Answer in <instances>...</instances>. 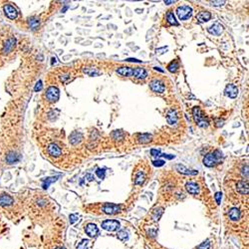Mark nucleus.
Returning a JSON list of instances; mask_svg holds the SVG:
<instances>
[{"instance_id": "8", "label": "nucleus", "mask_w": 249, "mask_h": 249, "mask_svg": "<svg viewBox=\"0 0 249 249\" xmlns=\"http://www.w3.org/2000/svg\"><path fill=\"white\" fill-rule=\"evenodd\" d=\"M224 94H225L227 97H229L231 99H235L238 95V89L237 87L234 86L233 84H228L226 86L225 90H224Z\"/></svg>"}, {"instance_id": "37", "label": "nucleus", "mask_w": 249, "mask_h": 249, "mask_svg": "<svg viewBox=\"0 0 249 249\" xmlns=\"http://www.w3.org/2000/svg\"><path fill=\"white\" fill-rule=\"evenodd\" d=\"M214 197H215V200H216V202H217V204H220V202H221V198H222L221 192H216Z\"/></svg>"}, {"instance_id": "28", "label": "nucleus", "mask_w": 249, "mask_h": 249, "mask_svg": "<svg viewBox=\"0 0 249 249\" xmlns=\"http://www.w3.org/2000/svg\"><path fill=\"white\" fill-rule=\"evenodd\" d=\"M29 25L32 30L38 29L39 27V20L37 18H30L29 19Z\"/></svg>"}, {"instance_id": "51", "label": "nucleus", "mask_w": 249, "mask_h": 249, "mask_svg": "<svg viewBox=\"0 0 249 249\" xmlns=\"http://www.w3.org/2000/svg\"><path fill=\"white\" fill-rule=\"evenodd\" d=\"M155 70H159V72H163V70H162V69H159V68H158V67H155Z\"/></svg>"}, {"instance_id": "46", "label": "nucleus", "mask_w": 249, "mask_h": 249, "mask_svg": "<svg viewBox=\"0 0 249 249\" xmlns=\"http://www.w3.org/2000/svg\"><path fill=\"white\" fill-rule=\"evenodd\" d=\"M222 126H223V121L217 120V121H216V127H222Z\"/></svg>"}, {"instance_id": "18", "label": "nucleus", "mask_w": 249, "mask_h": 249, "mask_svg": "<svg viewBox=\"0 0 249 249\" xmlns=\"http://www.w3.org/2000/svg\"><path fill=\"white\" fill-rule=\"evenodd\" d=\"M228 215H229V218L232 221H237V220H239L240 217H241V212H240V210L237 207H233L228 212Z\"/></svg>"}, {"instance_id": "24", "label": "nucleus", "mask_w": 249, "mask_h": 249, "mask_svg": "<svg viewBox=\"0 0 249 249\" xmlns=\"http://www.w3.org/2000/svg\"><path fill=\"white\" fill-rule=\"evenodd\" d=\"M117 73L122 75V76H126V77H128V76H132V68L131 67H121L117 69Z\"/></svg>"}, {"instance_id": "21", "label": "nucleus", "mask_w": 249, "mask_h": 249, "mask_svg": "<svg viewBox=\"0 0 249 249\" xmlns=\"http://www.w3.org/2000/svg\"><path fill=\"white\" fill-rule=\"evenodd\" d=\"M83 139L82 134L79 132H73L70 136V143L72 144H77L81 142V140Z\"/></svg>"}, {"instance_id": "12", "label": "nucleus", "mask_w": 249, "mask_h": 249, "mask_svg": "<svg viewBox=\"0 0 249 249\" xmlns=\"http://www.w3.org/2000/svg\"><path fill=\"white\" fill-rule=\"evenodd\" d=\"M236 190L239 192L240 194H248L249 188H248V182H245V180H240V182H237L236 184Z\"/></svg>"}, {"instance_id": "22", "label": "nucleus", "mask_w": 249, "mask_h": 249, "mask_svg": "<svg viewBox=\"0 0 249 249\" xmlns=\"http://www.w3.org/2000/svg\"><path fill=\"white\" fill-rule=\"evenodd\" d=\"M167 121L168 124H176V122H178V115H176V112L174 110H170L167 113Z\"/></svg>"}, {"instance_id": "52", "label": "nucleus", "mask_w": 249, "mask_h": 249, "mask_svg": "<svg viewBox=\"0 0 249 249\" xmlns=\"http://www.w3.org/2000/svg\"><path fill=\"white\" fill-rule=\"evenodd\" d=\"M56 249H64V248H62V247H58V248H56Z\"/></svg>"}, {"instance_id": "41", "label": "nucleus", "mask_w": 249, "mask_h": 249, "mask_svg": "<svg viewBox=\"0 0 249 249\" xmlns=\"http://www.w3.org/2000/svg\"><path fill=\"white\" fill-rule=\"evenodd\" d=\"M151 155L152 156H159L160 155V151L155 150V148H151Z\"/></svg>"}, {"instance_id": "4", "label": "nucleus", "mask_w": 249, "mask_h": 249, "mask_svg": "<svg viewBox=\"0 0 249 249\" xmlns=\"http://www.w3.org/2000/svg\"><path fill=\"white\" fill-rule=\"evenodd\" d=\"M59 96H60V92L57 87L48 88V90L46 92V98L48 99V101H50L52 103L57 102L59 100Z\"/></svg>"}, {"instance_id": "39", "label": "nucleus", "mask_w": 249, "mask_h": 249, "mask_svg": "<svg viewBox=\"0 0 249 249\" xmlns=\"http://www.w3.org/2000/svg\"><path fill=\"white\" fill-rule=\"evenodd\" d=\"M78 218H79L78 214H70V222H71L72 224L75 223L76 221H77Z\"/></svg>"}, {"instance_id": "32", "label": "nucleus", "mask_w": 249, "mask_h": 249, "mask_svg": "<svg viewBox=\"0 0 249 249\" xmlns=\"http://www.w3.org/2000/svg\"><path fill=\"white\" fill-rule=\"evenodd\" d=\"M163 213V208H158V209H155L154 211V213H152V218L155 220H159Z\"/></svg>"}, {"instance_id": "43", "label": "nucleus", "mask_w": 249, "mask_h": 249, "mask_svg": "<svg viewBox=\"0 0 249 249\" xmlns=\"http://www.w3.org/2000/svg\"><path fill=\"white\" fill-rule=\"evenodd\" d=\"M42 89V82L41 81H39L37 84H36V86H35V88H34V90H35V92H38V91H40Z\"/></svg>"}, {"instance_id": "7", "label": "nucleus", "mask_w": 249, "mask_h": 249, "mask_svg": "<svg viewBox=\"0 0 249 249\" xmlns=\"http://www.w3.org/2000/svg\"><path fill=\"white\" fill-rule=\"evenodd\" d=\"M120 210H121V207L115 203H106L103 206V211L106 214H115L118 213Z\"/></svg>"}, {"instance_id": "15", "label": "nucleus", "mask_w": 249, "mask_h": 249, "mask_svg": "<svg viewBox=\"0 0 249 249\" xmlns=\"http://www.w3.org/2000/svg\"><path fill=\"white\" fill-rule=\"evenodd\" d=\"M175 168H176V170L180 172V174H186V175H196L198 174L197 170H188V168H186L184 166H182V164H176Z\"/></svg>"}, {"instance_id": "33", "label": "nucleus", "mask_w": 249, "mask_h": 249, "mask_svg": "<svg viewBox=\"0 0 249 249\" xmlns=\"http://www.w3.org/2000/svg\"><path fill=\"white\" fill-rule=\"evenodd\" d=\"M57 178H58V176H55V178H46L45 180H44V183L43 184V187L45 188V190H47L48 188V186H50V183H52L53 182H56V180H57Z\"/></svg>"}, {"instance_id": "49", "label": "nucleus", "mask_w": 249, "mask_h": 249, "mask_svg": "<svg viewBox=\"0 0 249 249\" xmlns=\"http://www.w3.org/2000/svg\"><path fill=\"white\" fill-rule=\"evenodd\" d=\"M164 3H166V4H167V5H168V4L174 3V1H172V0H170V1H167V0H166V1H164Z\"/></svg>"}, {"instance_id": "35", "label": "nucleus", "mask_w": 249, "mask_h": 249, "mask_svg": "<svg viewBox=\"0 0 249 249\" xmlns=\"http://www.w3.org/2000/svg\"><path fill=\"white\" fill-rule=\"evenodd\" d=\"M96 174L99 176V178L104 179V178H105V174H106V170H105V168H97V170H96Z\"/></svg>"}, {"instance_id": "1", "label": "nucleus", "mask_w": 249, "mask_h": 249, "mask_svg": "<svg viewBox=\"0 0 249 249\" xmlns=\"http://www.w3.org/2000/svg\"><path fill=\"white\" fill-rule=\"evenodd\" d=\"M221 159H222V152L218 150H216L204 156L203 164L205 167H214L216 163H218L220 160H221Z\"/></svg>"}, {"instance_id": "11", "label": "nucleus", "mask_w": 249, "mask_h": 249, "mask_svg": "<svg viewBox=\"0 0 249 249\" xmlns=\"http://www.w3.org/2000/svg\"><path fill=\"white\" fill-rule=\"evenodd\" d=\"M14 203V198L9 194H1L0 195V205L3 207L10 206Z\"/></svg>"}, {"instance_id": "48", "label": "nucleus", "mask_w": 249, "mask_h": 249, "mask_svg": "<svg viewBox=\"0 0 249 249\" xmlns=\"http://www.w3.org/2000/svg\"><path fill=\"white\" fill-rule=\"evenodd\" d=\"M86 178H89L88 180H90V182H92V180L94 179V178H93V176H92L91 174H87V175H86Z\"/></svg>"}, {"instance_id": "5", "label": "nucleus", "mask_w": 249, "mask_h": 249, "mask_svg": "<svg viewBox=\"0 0 249 249\" xmlns=\"http://www.w3.org/2000/svg\"><path fill=\"white\" fill-rule=\"evenodd\" d=\"M102 227L107 231H115L119 229L120 222L117 220H105L102 223Z\"/></svg>"}, {"instance_id": "17", "label": "nucleus", "mask_w": 249, "mask_h": 249, "mask_svg": "<svg viewBox=\"0 0 249 249\" xmlns=\"http://www.w3.org/2000/svg\"><path fill=\"white\" fill-rule=\"evenodd\" d=\"M186 188L187 192H190V194H197L199 192V186L197 183L195 182H186Z\"/></svg>"}, {"instance_id": "13", "label": "nucleus", "mask_w": 249, "mask_h": 249, "mask_svg": "<svg viewBox=\"0 0 249 249\" xmlns=\"http://www.w3.org/2000/svg\"><path fill=\"white\" fill-rule=\"evenodd\" d=\"M207 31L209 32L210 34L212 35H216V36H218L222 33V31H223V27L221 24H219V23H214V24H212V25L210 27H208L207 28Z\"/></svg>"}, {"instance_id": "23", "label": "nucleus", "mask_w": 249, "mask_h": 249, "mask_svg": "<svg viewBox=\"0 0 249 249\" xmlns=\"http://www.w3.org/2000/svg\"><path fill=\"white\" fill-rule=\"evenodd\" d=\"M15 42H16L15 38H9V39H8L6 41V43H5V45H4V49H3L4 53H9V52L14 48Z\"/></svg>"}, {"instance_id": "20", "label": "nucleus", "mask_w": 249, "mask_h": 249, "mask_svg": "<svg viewBox=\"0 0 249 249\" xmlns=\"http://www.w3.org/2000/svg\"><path fill=\"white\" fill-rule=\"evenodd\" d=\"M147 71L143 69V68H135V69H132V76L136 78H139V79H144L147 77Z\"/></svg>"}, {"instance_id": "9", "label": "nucleus", "mask_w": 249, "mask_h": 249, "mask_svg": "<svg viewBox=\"0 0 249 249\" xmlns=\"http://www.w3.org/2000/svg\"><path fill=\"white\" fill-rule=\"evenodd\" d=\"M150 87H151V89L154 91V92H155V93H159V94L163 93L164 89H166V87H164L163 83L159 81V80H154L152 82H151Z\"/></svg>"}, {"instance_id": "36", "label": "nucleus", "mask_w": 249, "mask_h": 249, "mask_svg": "<svg viewBox=\"0 0 249 249\" xmlns=\"http://www.w3.org/2000/svg\"><path fill=\"white\" fill-rule=\"evenodd\" d=\"M209 247H210V243L208 240H206V241H204L200 244V245H198L196 249H209Z\"/></svg>"}, {"instance_id": "29", "label": "nucleus", "mask_w": 249, "mask_h": 249, "mask_svg": "<svg viewBox=\"0 0 249 249\" xmlns=\"http://www.w3.org/2000/svg\"><path fill=\"white\" fill-rule=\"evenodd\" d=\"M178 67H179V65H178V61H172L170 65L167 66V70L171 72V73H174V72H176V70L178 69Z\"/></svg>"}, {"instance_id": "6", "label": "nucleus", "mask_w": 249, "mask_h": 249, "mask_svg": "<svg viewBox=\"0 0 249 249\" xmlns=\"http://www.w3.org/2000/svg\"><path fill=\"white\" fill-rule=\"evenodd\" d=\"M3 9H4V13H5V15L9 19L14 20L18 16V12L16 10V8L13 5H11V4H7V5L3 7Z\"/></svg>"}, {"instance_id": "14", "label": "nucleus", "mask_w": 249, "mask_h": 249, "mask_svg": "<svg viewBox=\"0 0 249 249\" xmlns=\"http://www.w3.org/2000/svg\"><path fill=\"white\" fill-rule=\"evenodd\" d=\"M85 231H86V233L90 236V237H95V236L99 233L98 227L94 223H89V224H88V225L86 226V228H85Z\"/></svg>"}, {"instance_id": "19", "label": "nucleus", "mask_w": 249, "mask_h": 249, "mask_svg": "<svg viewBox=\"0 0 249 249\" xmlns=\"http://www.w3.org/2000/svg\"><path fill=\"white\" fill-rule=\"evenodd\" d=\"M146 174L143 171V170H139L136 172V175H135V183L138 184V186H142V184L144 182V180H146Z\"/></svg>"}, {"instance_id": "47", "label": "nucleus", "mask_w": 249, "mask_h": 249, "mask_svg": "<svg viewBox=\"0 0 249 249\" xmlns=\"http://www.w3.org/2000/svg\"><path fill=\"white\" fill-rule=\"evenodd\" d=\"M68 78H69V76H68V75H64V76H62V77H61V80H62L63 82H66Z\"/></svg>"}, {"instance_id": "50", "label": "nucleus", "mask_w": 249, "mask_h": 249, "mask_svg": "<svg viewBox=\"0 0 249 249\" xmlns=\"http://www.w3.org/2000/svg\"><path fill=\"white\" fill-rule=\"evenodd\" d=\"M67 9H68V6H66V7H64V8H63V10H62V12H65V11H66Z\"/></svg>"}, {"instance_id": "10", "label": "nucleus", "mask_w": 249, "mask_h": 249, "mask_svg": "<svg viewBox=\"0 0 249 249\" xmlns=\"http://www.w3.org/2000/svg\"><path fill=\"white\" fill-rule=\"evenodd\" d=\"M48 152H49L50 155L54 156V158H58V156L61 155L62 150L57 144L54 143V144H51L48 146Z\"/></svg>"}, {"instance_id": "42", "label": "nucleus", "mask_w": 249, "mask_h": 249, "mask_svg": "<svg viewBox=\"0 0 249 249\" xmlns=\"http://www.w3.org/2000/svg\"><path fill=\"white\" fill-rule=\"evenodd\" d=\"M164 163H164L163 160H154V162H152V164H154L155 167H163Z\"/></svg>"}, {"instance_id": "27", "label": "nucleus", "mask_w": 249, "mask_h": 249, "mask_svg": "<svg viewBox=\"0 0 249 249\" xmlns=\"http://www.w3.org/2000/svg\"><path fill=\"white\" fill-rule=\"evenodd\" d=\"M151 140V135H150V134H142L139 136V142L142 144L150 143Z\"/></svg>"}, {"instance_id": "16", "label": "nucleus", "mask_w": 249, "mask_h": 249, "mask_svg": "<svg viewBox=\"0 0 249 249\" xmlns=\"http://www.w3.org/2000/svg\"><path fill=\"white\" fill-rule=\"evenodd\" d=\"M210 18H211V14H210V12H208V11L199 12V13L196 15V20H197L198 23L207 22Z\"/></svg>"}, {"instance_id": "44", "label": "nucleus", "mask_w": 249, "mask_h": 249, "mask_svg": "<svg viewBox=\"0 0 249 249\" xmlns=\"http://www.w3.org/2000/svg\"><path fill=\"white\" fill-rule=\"evenodd\" d=\"M159 156H163V158H166L167 159H174V155H166V154H163V155H160Z\"/></svg>"}, {"instance_id": "2", "label": "nucleus", "mask_w": 249, "mask_h": 249, "mask_svg": "<svg viewBox=\"0 0 249 249\" xmlns=\"http://www.w3.org/2000/svg\"><path fill=\"white\" fill-rule=\"evenodd\" d=\"M192 114H193V119L195 123L197 124L199 128H206L208 126V121L203 114V112L200 110L199 107H194L192 109Z\"/></svg>"}, {"instance_id": "30", "label": "nucleus", "mask_w": 249, "mask_h": 249, "mask_svg": "<svg viewBox=\"0 0 249 249\" xmlns=\"http://www.w3.org/2000/svg\"><path fill=\"white\" fill-rule=\"evenodd\" d=\"M6 160L9 163H16L18 160V155H16V154H14V152H10V154L6 156Z\"/></svg>"}, {"instance_id": "38", "label": "nucleus", "mask_w": 249, "mask_h": 249, "mask_svg": "<svg viewBox=\"0 0 249 249\" xmlns=\"http://www.w3.org/2000/svg\"><path fill=\"white\" fill-rule=\"evenodd\" d=\"M242 174H243V178H248V166H244L243 168H242Z\"/></svg>"}, {"instance_id": "26", "label": "nucleus", "mask_w": 249, "mask_h": 249, "mask_svg": "<svg viewBox=\"0 0 249 249\" xmlns=\"http://www.w3.org/2000/svg\"><path fill=\"white\" fill-rule=\"evenodd\" d=\"M84 72L87 74V75H89V76H92V77H94V76H98L100 75V71L97 70L96 68H92V67H87L84 69Z\"/></svg>"}, {"instance_id": "45", "label": "nucleus", "mask_w": 249, "mask_h": 249, "mask_svg": "<svg viewBox=\"0 0 249 249\" xmlns=\"http://www.w3.org/2000/svg\"><path fill=\"white\" fill-rule=\"evenodd\" d=\"M126 61H128V62H136V63H140V62H142L140 60L135 59V58H128Z\"/></svg>"}, {"instance_id": "31", "label": "nucleus", "mask_w": 249, "mask_h": 249, "mask_svg": "<svg viewBox=\"0 0 249 249\" xmlns=\"http://www.w3.org/2000/svg\"><path fill=\"white\" fill-rule=\"evenodd\" d=\"M118 238L120 240H122V241H126V240L128 238V233L126 231V230H121L118 232Z\"/></svg>"}, {"instance_id": "34", "label": "nucleus", "mask_w": 249, "mask_h": 249, "mask_svg": "<svg viewBox=\"0 0 249 249\" xmlns=\"http://www.w3.org/2000/svg\"><path fill=\"white\" fill-rule=\"evenodd\" d=\"M88 244H89V240L83 239L77 245V249H88Z\"/></svg>"}, {"instance_id": "3", "label": "nucleus", "mask_w": 249, "mask_h": 249, "mask_svg": "<svg viewBox=\"0 0 249 249\" xmlns=\"http://www.w3.org/2000/svg\"><path fill=\"white\" fill-rule=\"evenodd\" d=\"M176 14H178V18L180 20H186L190 18L192 14V8L188 5L179 6L178 9H176Z\"/></svg>"}, {"instance_id": "40", "label": "nucleus", "mask_w": 249, "mask_h": 249, "mask_svg": "<svg viewBox=\"0 0 249 249\" xmlns=\"http://www.w3.org/2000/svg\"><path fill=\"white\" fill-rule=\"evenodd\" d=\"M211 5H213V6H222L225 4V1L224 0H222V1H211Z\"/></svg>"}, {"instance_id": "25", "label": "nucleus", "mask_w": 249, "mask_h": 249, "mask_svg": "<svg viewBox=\"0 0 249 249\" xmlns=\"http://www.w3.org/2000/svg\"><path fill=\"white\" fill-rule=\"evenodd\" d=\"M167 22H168V23L171 24V25L178 26V22L176 21L175 16H174V12H172L171 10L167 11Z\"/></svg>"}]
</instances>
